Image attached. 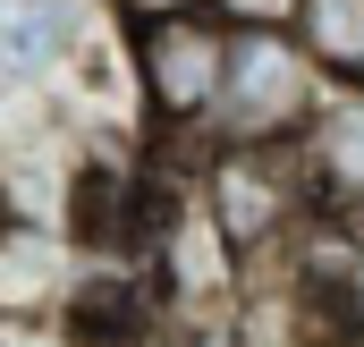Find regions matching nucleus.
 Masks as SVG:
<instances>
[{"mask_svg":"<svg viewBox=\"0 0 364 347\" xmlns=\"http://www.w3.org/2000/svg\"><path fill=\"white\" fill-rule=\"evenodd\" d=\"M322 102L331 85L288 26H229V68H220L203 153H296Z\"/></svg>","mask_w":364,"mask_h":347,"instance_id":"nucleus-1","label":"nucleus"},{"mask_svg":"<svg viewBox=\"0 0 364 347\" xmlns=\"http://www.w3.org/2000/svg\"><path fill=\"white\" fill-rule=\"evenodd\" d=\"M144 110L161 127V144L203 153L212 136V102H220V68H229V17L220 9H178V17H144L127 34Z\"/></svg>","mask_w":364,"mask_h":347,"instance_id":"nucleus-2","label":"nucleus"},{"mask_svg":"<svg viewBox=\"0 0 364 347\" xmlns=\"http://www.w3.org/2000/svg\"><path fill=\"white\" fill-rule=\"evenodd\" d=\"M195 195H203L220 246L246 262V271L279 262L288 246H296V229L314 220L305 178H296V153H203Z\"/></svg>","mask_w":364,"mask_h":347,"instance_id":"nucleus-3","label":"nucleus"},{"mask_svg":"<svg viewBox=\"0 0 364 347\" xmlns=\"http://www.w3.org/2000/svg\"><path fill=\"white\" fill-rule=\"evenodd\" d=\"M296 178L314 220H364V93H331L296 136Z\"/></svg>","mask_w":364,"mask_h":347,"instance_id":"nucleus-4","label":"nucleus"},{"mask_svg":"<svg viewBox=\"0 0 364 347\" xmlns=\"http://www.w3.org/2000/svg\"><path fill=\"white\" fill-rule=\"evenodd\" d=\"M288 34L305 43L331 93H364V0H296Z\"/></svg>","mask_w":364,"mask_h":347,"instance_id":"nucleus-5","label":"nucleus"},{"mask_svg":"<svg viewBox=\"0 0 364 347\" xmlns=\"http://www.w3.org/2000/svg\"><path fill=\"white\" fill-rule=\"evenodd\" d=\"M229 26H288L296 17V0H212Z\"/></svg>","mask_w":364,"mask_h":347,"instance_id":"nucleus-6","label":"nucleus"},{"mask_svg":"<svg viewBox=\"0 0 364 347\" xmlns=\"http://www.w3.org/2000/svg\"><path fill=\"white\" fill-rule=\"evenodd\" d=\"M127 9V26H144V17H178V9H212V0H119Z\"/></svg>","mask_w":364,"mask_h":347,"instance_id":"nucleus-7","label":"nucleus"}]
</instances>
